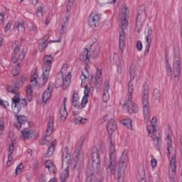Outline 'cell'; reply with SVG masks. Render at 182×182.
<instances>
[{"label":"cell","mask_w":182,"mask_h":182,"mask_svg":"<svg viewBox=\"0 0 182 182\" xmlns=\"http://www.w3.org/2000/svg\"><path fill=\"white\" fill-rule=\"evenodd\" d=\"M128 163V150H124L122 152V155L118 164V181L122 182L125 179V173L126 170L127 165Z\"/></svg>","instance_id":"obj_1"},{"label":"cell","mask_w":182,"mask_h":182,"mask_svg":"<svg viewBox=\"0 0 182 182\" xmlns=\"http://www.w3.org/2000/svg\"><path fill=\"white\" fill-rule=\"evenodd\" d=\"M142 106L144 118L147 122L149 119V85L145 83L142 88Z\"/></svg>","instance_id":"obj_2"},{"label":"cell","mask_w":182,"mask_h":182,"mask_svg":"<svg viewBox=\"0 0 182 182\" xmlns=\"http://www.w3.org/2000/svg\"><path fill=\"white\" fill-rule=\"evenodd\" d=\"M149 136L152 137L155 144L158 145L159 143V132L158 128V121L156 117H153L150 120V125L147 128Z\"/></svg>","instance_id":"obj_3"},{"label":"cell","mask_w":182,"mask_h":182,"mask_svg":"<svg viewBox=\"0 0 182 182\" xmlns=\"http://www.w3.org/2000/svg\"><path fill=\"white\" fill-rule=\"evenodd\" d=\"M53 63V57L49 55H46L44 58V65H43V74L42 78L44 83L47 82L51 71V66Z\"/></svg>","instance_id":"obj_4"},{"label":"cell","mask_w":182,"mask_h":182,"mask_svg":"<svg viewBox=\"0 0 182 182\" xmlns=\"http://www.w3.org/2000/svg\"><path fill=\"white\" fill-rule=\"evenodd\" d=\"M146 14L144 9V5L140 7L139 8L138 11H137V18H136V24H135V31L137 32H140V30L142 28L144 25V21L146 20Z\"/></svg>","instance_id":"obj_5"},{"label":"cell","mask_w":182,"mask_h":182,"mask_svg":"<svg viewBox=\"0 0 182 182\" xmlns=\"http://www.w3.org/2000/svg\"><path fill=\"white\" fill-rule=\"evenodd\" d=\"M129 19V10L126 4H123L120 11V28L122 31L125 32L128 26Z\"/></svg>","instance_id":"obj_6"},{"label":"cell","mask_w":182,"mask_h":182,"mask_svg":"<svg viewBox=\"0 0 182 182\" xmlns=\"http://www.w3.org/2000/svg\"><path fill=\"white\" fill-rule=\"evenodd\" d=\"M91 162L92 167L95 173L99 172L100 169V156L97 147L93 146L91 150Z\"/></svg>","instance_id":"obj_7"},{"label":"cell","mask_w":182,"mask_h":182,"mask_svg":"<svg viewBox=\"0 0 182 182\" xmlns=\"http://www.w3.org/2000/svg\"><path fill=\"white\" fill-rule=\"evenodd\" d=\"M68 69H69V65L67 63H64L61 67V69H60V71L58 72V73L56 75V81H55V86H56V88H59L63 85V80H64L65 78V74H66V71H67Z\"/></svg>","instance_id":"obj_8"},{"label":"cell","mask_w":182,"mask_h":182,"mask_svg":"<svg viewBox=\"0 0 182 182\" xmlns=\"http://www.w3.org/2000/svg\"><path fill=\"white\" fill-rule=\"evenodd\" d=\"M83 142V140H81V141L78 142V143L77 144L76 146H75V151H74L73 158H72L71 159V168L73 170L75 169L77 164H78V161H79L81 149H82Z\"/></svg>","instance_id":"obj_9"},{"label":"cell","mask_w":182,"mask_h":182,"mask_svg":"<svg viewBox=\"0 0 182 182\" xmlns=\"http://www.w3.org/2000/svg\"><path fill=\"white\" fill-rule=\"evenodd\" d=\"M109 169L112 174H115L116 169V150L115 146L112 142L110 144V154H109Z\"/></svg>","instance_id":"obj_10"},{"label":"cell","mask_w":182,"mask_h":182,"mask_svg":"<svg viewBox=\"0 0 182 182\" xmlns=\"http://www.w3.org/2000/svg\"><path fill=\"white\" fill-rule=\"evenodd\" d=\"M100 14L98 11H94L90 14L89 17L88 19V24L91 28H95L100 23Z\"/></svg>","instance_id":"obj_11"},{"label":"cell","mask_w":182,"mask_h":182,"mask_svg":"<svg viewBox=\"0 0 182 182\" xmlns=\"http://www.w3.org/2000/svg\"><path fill=\"white\" fill-rule=\"evenodd\" d=\"M71 162V157L70 151L68 146H66L64 149V154H63V163H62V170H68L69 168V165Z\"/></svg>","instance_id":"obj_12"},{"label":"cell","mask_w":182,"mask_h":182,"mask_svg":"<svg viewBox=\"0 0 182 182\" xmlns=\"http://www.w3.org/2000/svg\"><path fill=\"white\" fill-rule=\"evenodd\" d=\"M181 71V64H180V58L178 56H175L174 58L173 63V73L175 78H179Z\"/></svg>","instance_id":"obj_13"},{"label":"cell","mask_w":182,"mask_h":182,"mask_svg":"<svg viewBox=\"0 0 182 182\" xmlns=\"http://www.w3.org/2000/svg\"><path fill=\"white\" fill-rule=\"evenodd\" d=\"M168 130H167V133H166V142H167V152H168L169 156L171 154L173 149V145H172V138H171V130H170L169 127L168 126Z\"/></svg>","instance_id":"obj_14"},{"label":"cell","mask_w":182,"mask_h":182,"mask_svg":"<svg viewBox=\"0 0 182 182\" xmlns=\"http://www.w3.org/2000/svg\"><path fill=\"white\" fill-rule=\"evenodd\" d=\"M152 39V29L147 26L146 29V35H145V43H146V48H145V55H147L149 51L151 42Z\"/></svg>","instance_id":"obj_15"},{"label":"cell","mask_w":182,"mask_h":182,"mask_svg":"<svg viewBox=\"0 0 182 182\" xmlns=\"http://www.w3.org/2000/svg\"><path fill=\"white\" fill-rule=\"evenodd\" d=\"M53 87H54L53 83H49V85H48L47 89L44 92V93H43L42 101H43V103H44V104H46V103L49 100V99L51 98V95H52Z\"/></svg>","instance_id":"obj_16"},{"label":"cell","mask_w":182,"mask_h":182,"mask_svg":"<svg viewBox=\"0 0 182 182\" xmlns=\"http://www.w3.org/2000/svg\"><path fill=\"white\" fill-rule=\"evenodd\" d=\"M125 107H126L127 110L128 111L129 113L130 114L136 113V112H138V106L135 103H133L132 99H128L126 105H125Z\"/></svg>","instance_id":"obj_17"},{"label":"cell","mask_w":182,"mask_h":182,"mask_svg":"<svg viewBox=\"0 0 182 182\" xmlns=\"http://www.w3.org/2000/svg\"><path fill=\"white\" fill-rule=\"evenodd\" d=\"M125 45H126V35H125V32L120 29L119 36V48L122 52H123L125 48Z\"/></svg>","instance_id":"obj_18"},{"label":"cell","mask_w":182,"mask_h":182,"mask_svg":"<svg viewBox=\"0 0 182 182\" xmlns=\"http://www.w3.org/2000/svg\"><path fill=\"white\" fill-rule=\"evenodd\" d=\"M176 171H177V159L175 155H173L170 159V179L174 178Z\"/></svg>","instance_id":"obj_19"},{"label":"cell","mask_w":182,"mask_h":182,"mask_svg":"<svg viewBox=\"0 0 182 182\" xmlns=\"http://www.w3.org/2000/svg\"><path fill=\"white\" fill-rule=\"evenodd\" d=\"M66 98H64L62 103L61 107L60 109V120L61 122H64L68 117V111L66 109Z\"/></svg>","instance_id":"obj_20"},{"label":"cell","mask_w":182,"mask_h":182,"mask_svg":"<svg viewBox=\"0 0 182 182\" xmlns=\"http://www.w3.org/2000/svg\"><path fill=\"white\" fill-rule=\"evenodd\" d=\"M117 128H117V124L116 122H115V121L113 119L109 120L107 124V133H108L109 138H111V137H112L114 132L116 131Z\"/></svg>","instance_id":"obj_21"},{"label":"cell","mask_w":182,"mask_h":182,"mask_svg":"<svg viewBox=\"0 0 182 182\" xmlns=\"http://www.w3.org/2000/svg\"><path fill=\"white\" fill-rule=\"evenodd\" d=\"M95 85L97 91H100L101 88V83H102V70L100 69H97L95 73Z\"/></svg>","instance_id":"obj_22"},{"label":"cell","mask_w":182,"mask_h":182,"mask_svg":"<svg viewBox=\"0 0 182 182\" xmlns=\"http://www.w3.org/2000/svg\"><path fill=\"white\" fill-rule=\"evenodd\" d=\"M54 130V120L53 117H51L49 119V121L48 122V125H47L46 131V137H49L52 134Z\"/></svg>","instance_id":"obj_23"},{"label":"cell","mask_w":182,"mask_h":182,"mask_svg":"<svg viewBox=\"0 0 182 182\" xmlns=\"http://www.w3.org/2000/svg\"><path fill=\"white\" fill-rule=\"evenodd\" d=\"M109 81H106L105 84L104 90L103 93V103H107L109 99Z\"/></svg>","instance_id":"obj_24"},{"label":"cell","mask_w":182,"mask_h":182,"mask_svg":"<svg viewBox=\"0 0 182 182\" xmlns=\"http://www.w3.org/2000/svg\"><path fill=\"white\" fill-rule=\"evenodd\" d=\"M48 35L46 36H44L40 40L39 44H38V50H39L40 52H44L45 51L46 48L47 46V44H48Z\"/></svg>","instance_id":"obj_25"},{"label":"cell","mask_w":182,"mask_h":182,"mask_svg":"<svg viewBox=\"0 0 182 182\" xmlns=\"http://www.w3.org/2000/svg\"><path fill=\"white\" fill-rule=\"evenodd\" d=\"M71 78H72V75L71 73L69 72V73H67L65 76L64 80H63V83L62 85V88L63 90H67L68 88L70 86L71 83Z\"/></svg>","instance_id":"obj_26"},{"label":"cell","mask_w":182,"mask_h":182,"mask_svg":"<svg viewBox=\"0 0 182 182\" xmlns=\"http://www.w3.org/2000/svg\"><path fill=\"white\" fill-rule=\"evenodd\" d=\"M90 90L88 87H85V91H84V96L83 97L81 103V107H85L87 105V103L88 101V96H89Z\"/></svg>","instance_id":"obj_27"},{"label":"cell","mask_w":182,"mask_h":182,"mask_svg":"<svg viewBox=\"0 0 182 182\" xmlns=\"http://www.w3.org/2000/svg\"><path fill=\"white\" fill-rule=\"evenodd\" d=\"M35 135V132L33 131V130H28V129H26V130H24L23 131L21 132V137L24 140H27V139H30L32 137H34Z\"/></svg>","instance_id":"obj_28"},{"label":"cell","mask_w":182,"mask_h":182,"mask_svg":"<svg viewBox=\"0 0 182 182\" xmlns=\"http://www.w3.org/2000/svg\"><path fill=\"white\" fill-rule=\"evenodd\" d=\"M88 55H89V49L88 47H85L83 48L81 51V54H80V59L82 62L85 63L88 59Z\"/></svg>","instance_id":"obj_29"},{"label":"cell","mask_w":182,"mask_h":182,"mask_svg":"<svg viewBox=\"0 0 182 182\" xmlns=\"http://www.w3.org/2000/svg\"><path fill=\"white\" fill-rule=\"evenodd\" d=\"M56 142H56V140H54V141L51 142V145L49 146V147H48V150H47L46 153L45 154L46 157H51V156L54 154L55 148H56Z\"/></svg>","instance_id":"obj_30"},{"label":"cell","mask_w":182,"mask_h":182,"mask_svg":"<svg viewBox=\"0 0 182 182\" xmlns=\"http://www.w3.org/2000/svg\"><path fill=\"white\" fill-rule=\"evenodd\" d=\"M88 76H89V74H88V71L86 69H84L83 71L82 74L81 75V85L82 87H85L86 86V82L87 79H88Z\"/></svg>","instance_id":"obj_31"},{"label":"cell","mask_w":182,"mask_h":182,"mask_svg":"<svg viewBox=\"0 0 182 182\" xmlns=\"http://www.w3.org/2000/svg\"><path fill=\"white\" fill-rule=\"evenodd\" d=\"M121 124H122L123 126H125V128H127L129 130H133V126H132V120L130 118H125V119L122 120L120 121Z\"/></svg>","instance_id":"obj_32"},{"label":"cell","mask_w":182,"mask_h":182,"mask_svg":"<svg viewBox=\"0 0 182 182\" xmlns=\"http://www.w3.org/2000/svg\"><path fill=\"white\" fill-rule=\"evenodd\" d=\"M46 167L47 169L48 170L50 173H52V174H55L56 171V167H55L54 164L51 162V160H47L46 162Z\"/></svg>","instance_id":"obj_33"},{"label":"cell","mask_w":182,"mask_h":182,"mask_svg":"<svg viewBox=\"0 0 182 182\" xmlns=\"http://www.w3.org/2000/svg\"><path fill=\"white\" fill-rule=\"evenodd\" d=\"M72 103L73 105L76 108H80V103H79V95H78V93L75 92L73 95V97H72Z\"/></svg>","instance_id":"obj_34"},{"label":"cell","mask_w":182,"mask_h":182,"mask_svg":"<svg viewBox=\"0 0 182 182\" xmlns=\"http://www.w3.org/2000/svg\"><path fill=\"white\" fill-rule=\"evenodd\" d=\"M26 95L27 100L29 101H32V98H33V89H32V86L31 85H29L26 86Z\"/></svg>","instance_id":"obj_35"},{"label":"cell","mask_w":182,"mask_h":182,"mask_svg":"<svg viewBox=\"0 0 182 182\" xmlns=\"http://www.w3.org/2000/svg\"><path fill=\"white\" fill-rule=\"evenodd\" d=\"M139 174H140V181H146V177H145V171H144V166L140 165L139 168Z\"/></svg>","instance_id":"obj_36"},{"label":"cell","mask_w":182,"mask_h":182,"mask_svg":"<svg viewBox=\"0 0 182 182\" xmlns=\"http://www.w3.org/2000/svg\"><path fill=\"white\" fill-rule=\"evenodd\" d=\"M37 79H38V74H37L36 71H35L34 73H33L31 77V84L32 88L34 87H36L37 85Z\"/></svg>","instance_id":"obj_37"},{"label":"cell","mask_w":182,"mask_h":182,"mask_svg":"<svg viewBox=\"0 0 182 182\" xmlns=\"http://www.w3.org/2000/svg\"><path fill=\"white\" fill-rule=\"evenodd\" d=\"M94 170H93V167H89L88 169V179H87V181H93V177H94Z\"/></svg>","instance_id":"obj_38"},{"label":"cell","mask_w":182,"mask_h":182,"mask_svg":"<svg viewBox=\"0 0 182 182\" xmlns=\"http://www.w3.org/2000/svg\"><path fill=\"white\" fill-rule=\"evenodd\" d=\"M74 122L77 125H83V124H85L88 122V120L85 119V118H81V117H78V118H75Z\"/></svg>","instance_id":"obj_39"},{"label":"cell","mask_w":182,"mask_h":182,"mask_svg":"<svg viewBox=\"0 0 182 182\" xmlns=\"http://www.w3.org/2000/svg\"><path fill=\"white\" fill-rule=\"evenodd\" d=\"M69 169L62 171L61 177H60V180H61V181H63V182L66 181V179H67V178L69 177Z\"/></svg>","instance_id":"obj_40"},{"label":"cell","mask_w":182,"mask_h":182,"mask_svg":"<svg viewBox=\"0 0 182 182\" xmlns=\"http://www.w3.org/2000/svg\"><path fill=\"white\" fill-rule=\"evenodd\" d=\"M20 71H21V67L19 65H17L13 69V70L11 71V74H12L13 76H17L18 75L19 73H20Z\"/></svg>","instance_id":"obj_41"},{"label":"cell","mask_w":182,"mask_h":182,"mask_svg":"<svg viewBox=\"0 0 182 182\" xmlns=\"http://www.w3.org/2000/svg\"><path fill=\"white\" fill-rule=\"evenodd\" d=\"M26 52H27V47H24L23 48H22L21 51H20V54H19V60H22V59L24 58L25 56H26Z\"/></svg>","instance_id":"obj_42"},{"label":"cell","mask_w":182,"mask_h":182,"mask_svg":"<svg viewBox=\"0 0 182 182\" xmlns=\"http://www.w3.org/2000/svg\"><path fill=\"white\" fill-rule=\"evenodd\" d=\"M69 18H68V17H66V19H65V21H64V22H63V25H62V28H61V31H60V34H64V32H65V30H66V27H67V23H68V21H69Z\"/></svg>","instance_id":"obj_43"},{"label":"cell","mask_w":182,"mask_h":182,"mask_svg":"<svg viewBox=\"0 0 182 182\" xmlns=\"http://www.w3.org/2000/svg\"><path fill=\"white\" fill-rule=\"evenodd\" d=\"M23 169H24V164H23V163H20L18 166H17V169H16V170H15V174H16V175L17 176V175H19V174H21V172L22 171Z\"/></svg>","instance_id":"obj_44"},{"label":"cell","mask_w":182,"mask_h":182,"mask_svg":"<svg viewBox=\"0 0 182 182\" xmlns=\"http://www.w3.org/2000/svg\"><path fill=\"white\" fill-rule=\"evenodd\" d=\"M21 106L19 105V104H14V103H12V109L14 112V113L18 114L19 110H20Z\"/></svg>","instance_id":"obj_45"},{"label":"cell","mask_w":182,"mask_h":182,"mask_svg":"<svg viewBox=\"0 0 182 182\" xmlns=\"http://www.w3.org/2000/svg\"><path fill=\"white\" fill-rule=\"evenodd\" d=\"M14 151V143L11 142V144H9V149H8V154H13Z\"/></svg>","instance_id":"obj_46"},{"label":"cell","mask_w":182,"mask_h":182,"mask_svg":"<svg viewBox=\"0 0 182 182\" xmlns=\"http://www.w3.org/2000/svg\"><path fill=\"white\" fill-rule=\"evenodd\" d=\"M26 121V118L24 116H18L17 117V122H20L21 125H23Z\"/></svg>","instance_id":"obj_47"},{"label":"cell","mask_w":182,"mask_h":182,"mask_svg":"<svg viewBox=\"0 0 182 182\" xmlns=\"http://www.w3.org/2000/svg\"><path fill=\"white\" fill-rule=\"evenodd\" d=\"M19 46L18 45H16L14 46V58H16L17 60V58L16 56H17V54H19Z\"/></svg>","instance_id":"obj_48"},{"label":"cell","mask_w":182,"mask_h":182,"mask_svg":"<svg viewBox=\"0 0 182 182\" xmlns=\"http://www.w3.org/2000/svg\"><path fill=\"white\" fill-rule=\"evenodd\" d=\"M20 102H21V100L19 95L14 96V97L12 98V103H14V104H19Z\"/></svg>","instance_id":"obj_49"},{"label":"cell","mask_w":182,"mask_h":182,"mask_svg":"<svg viewBox=\"0 0 182 182\" xmlns=\"http://www.w3.org/2000/svg\"><path fill=\"white\" fill-rule=\"evenodd\" d=\"M74 1H69L67 2V6H66V11L69 12V11H70V10L72 8V6H73Z\"/></svg>","instance_id":"obj_50"},{"label":"cell","mask_w":182,"mask_h":182,"mask_svg":"<svg viewBox=\"0 0 182 182\" xmlns=\"http://www.w3.org/2000/svg\"><path fill=\"white\" fill-rule=\"evenodd\" d=\"M4 122L3 119H1L0 120V135L3 134V132H4Z\"/></svg>","instance_id":"obj_51"},{"label":"cell","mask_w":182,"mask_h":182,"mask_svg":"<svg viewBox=\"0 0 182 182\" xmlns=\"http://www.w3.org/2000/svg\"><path fill=\"white\" fill-rule=\"evenodd\" d=\"M154 95L157 100H159V98H160V92L157 88H155L154 91Z\"/></svg>","instance_id":"obj_52"},{"label":"cell","mask_w":182,"mask_h":182,"mask_svg":"<svg viewBox=\"0 0 182 182\" xmlns=\"http://www.w3.org/2000/svg\"><path fill=\"white\" fill-rule=\"evenodd\" d=\"M17 29L19 32H23L24 31V22H21V23L18 24V26H17Z\"/></svg>","instance_id":"obj_53"},{"label":"cell","mask_w":182,"mask_h":182,"mask_svg":"<svg viewBox=\"0 0 182 182\" xmlns=\"http://www.w3.org/2000/svg\"><path fill=\"white\" fill-rule=\"evenodd\" d=\"M136 47H137V49L139 51H142V43L140 41H137V43H136Z\"/></svg>","instance_id":"obj_54"},{"label":"cell","mask_w":182,"mask_h":182,"mask_svg":"<svg viewBox=\"0 0 182 182\" xmlns=\"http://www.w3.org/2000/svg\"><path fill=\"white\" fill-rule=\"evenodd\" d=\"M13 160V157H12V154H8V157H7V167H9L10 164H11Z\"/></svg>","instance_id":"obj_55"},{"label":"cell","mask_w":182,"mask_h":182,"mask_svg":"<svg viewBox=\"0 0 182 182\" xmlns=\"http://www.w3.org/2000/svg\"><path fill=\"white\" fill-rule=\"evenodd\" d=\"M156 165H157V162H156V160L154 159V158H153V159L151 160V166H152V169L156 168Z\"/></svg>","instance_id":"obj_56"},{"label":"cell","mask_w":182,"mask_h":182,"mask_svg":"<svg viewBox=\"0 0 182 182\" xmlns=\"http://www.w3.org/2000/svg\"><path fill=\"white\" fill-rule=\"evenodd\" d=\"M11 21H9L8 23L6 24L5 27H4V32H7L10 29H11Z\"/></svg>","instance_id":"obj_57"},{"label":"cell","mask_w":182,"mask_h":182,"mask_svg":"<svg viewBox=\"0 0 182 182\" xmlns=\"http://www.w3.org/2000/svg\"><path fill=\"white\" fill-rule=\"evenodd\" d=\"M1 106H3V107H5V108H7V107H8V105H9L8 102L4 101V100H1Z\"/></svg>","instance_id":"obj_58"},{"label":"cell","mask_w":182,"mask_h":182,"mask_svg":"<svg viewBox=\"0 0 182 182\" xmlns=\"http://www.w3.org/2000/svg\"><path fill=\"white\" fill-rule=\"evenodd\" d=\"M0 18H1V23H3L4 22V13L1 11V14H0Z\"/></svg>","instance_id":"obj_59"},{"label":"cell","mask_w":182,"mask_h":182,"mask_svg":"<svg viewBox=\"0 0 182 182\" xmlns=\"http://www.w3.org/2000/svg\"><path fill=\"white\" fill-rule=\"evenodd\" d=\"M20 103H21V105H23V106L26 105V100H24V99H23V100H21Z\"/></svg>","instance_id":"obj_60"},{"label":"cell","mask_w":182,"mask_h":182,"mask_svg":"<svg viewBox=\"0 0 182 182\" xmlns=\"http://www.w3.org/2000/svg\"><path fill=\"white\" fill-rule=\"evenodd\" d=\"M57 181L58 180H57V179L56 178V177H54V178L51 179L49 180V181Z\"/></svg>","instance_id":"obj_61"},{"label":"cell","mask_w":182,"mask_h":182,"mask_svg":"<svg viewBox=\"0 0 182 182\" xmlns=\"http://www.w3.org/2000/svg\"><path fill=\"white\" fill-rule=\"evenodd\" d=\"M37 2H38V1H31V3H32L33 5H36V4H37Z\"/></svg>","instance_id":"obj_62"},{"label":"cell","mask_w":182,"mask_h":182,"mask_svg":"<svg viewBox=\"0 0 182 182\" xmlns=\"http://www.w3.org/2000/svg\"><path fill=\"white\" fill-rule=\"evenodd\" d=\"M3 43H4V39H3L2 37H1V44L0 45L3 46Z\"/></svg>","instance_id":"obj_63"}]
</instances>
